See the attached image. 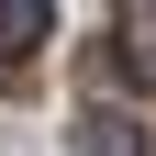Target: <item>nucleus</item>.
Returning <instances> with one entry per match:
<instances>
[{
	"instance_id": "1",
	"label": "nucleus",
	"mask_w": 156,
	"mask_h": 156,
	"mask_svg": "<svg viewBox=\"0 0 156 156\" xmlns=\"http://www.w3.org/2000/svg\"><path fill=\"white\" fill-rule=\"evenodd\" d=\"M45 23H56V0H0V56H34Z\"/></svg>"
},
{
	"instance_id": "2",
	"label": "nucleus",
	"mask_w": 156,
	"mask_h": 156,
	"mask_svg": "<svg viewBox=\"0 0 156 156\" xmlns=\"http://www.w3.org/2000/svg\"><path fill=\"white\" fill-rule=\"evenodd\" d=\"M78 145H101V156H123V145H145V123H134V112H89V123H78Z\"/></svg>"
},
{
	"instance_id": "3",
	"label": "nucleus",
	"mask_w": 156,
	"mask_h": 156,
	"mask_svg": "<svg viewBox=\"0 0 156 156\" xmlns=\"http://www.w3.org/2000/svg\"><path fill=\"white\" fill-rule=\"evenodd\" d=\"M123 56H134V78L156 89V11H134V23H123Z\"/></svg>"
}]
</instances>
